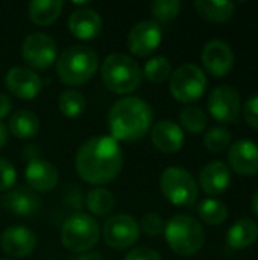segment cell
<instances>
[{
    "instance_id": "cell-1",
    "label": "cell",
    "mask_w": 258,
    "mask_h": 260,
    "mask_svg": "<svg viewBox=\"0 0 258 260\" xmlns=\"http://www.w3.org/2000/svg\"><path fill=\"white\" fill-rule=\"evenodd\" d=\"M75 166L85 183L93 186L108 184L123 168V151L111 136L91 137L79 148Z\"/></svg>"
},
{
    "instance_id": "cell-2",
    "label": "cell",
    "mask_w": 258,
    "mask_h": 260,
    "mask_svg": "<svg viewBox=\"0 0 258 260\" xmlns=\"http://www.w3.org/2000/svg\"><path fill=\"white\" fill-rule=\"evenodd\" d=\"M154 111L140 98H122L108 113V128L116 142H137L152 128Z\"/></svg>"
},
{
    "instance_id": "cell-3",
    "label": "cell",
    "mask_w": 258,
    "mask_h": 260,
    "mask_svg": "<svg viewBox=\"0 0 258 260\" xmlns=\"http://www.w3.org/2000/svg\"><path fill=\"white\" fill-rule=\"evenodd\" d=\"M99 69L97 53L84 44L67 47L56 59V73L62 84L79 87L87 84Z\"/></svg>"
},
{
    "instance_id": "cell-4",
    "label": "cell",
    "mask_w": 258,
    "mask_h": 260,
    "mask_svg": "<svg viewBox=\"0 0 258 260\" xmlns=\"http://www.w3.org/2000/svg\"><path fill=\"white\" fill-rule=\"evenodd\" d=\"M105 87L116 94H129L141 84V69L138 62L126 53H111L100 69Z\"/></svg>"
},
{
    "instance_id": "cell-5",
    "label": "cell",
    "mask_w": 258,
    "mask_h": 260,
    "mask_svg": "<svg viewBox=\"0 0 258 260\" xmlns=\"http://www.w3.org/2000/svg\"><path fill=\"white\" fill-rule=\"evenodd\" d=\"M164 238L173 253L189 257L204 247L205 232L201 222L193 216L175 215L164 227Z\"/></svg>"
},
{
    "instance_id": "cell-6",
    "label": "cell",
    "mask_w": 258,
    "mask_h": 260,
    "mask_svg": "<svg viewBox=\"0 0 258 260\" xmlns=\"http://www.w3.org/2000/svg\"><path fill=\"white\" fill-rule=\"evenodd\" d=\"M61 244L71 253H87L100 238L99 222L87 213H75L68 216L61 229Z\"/></svg>"
},
{
    "instance_id": "cell-7",
    "label": "cell",
    "mask_w": 258,
    "mask_h": 260,
    "mask_svg": "<svg viewBox=\"0 0 258 260\" xmlns=\"http://www.w3.org/2000/svg\"><path fill=\"white\" fill-rule=\"evenodd\" d=\"M160 189L164 198L178 207L193 206L199 195V187L193 175L179 166H169L163 171Z\"/></svg>"
},
{
    "instance_id": "cell-8",
    "label": "cell",
    "mask_w": 258,
    "mask_h": 260,
    "mask_svg": "<svg viewBox=\"0 0 258 260\" xmlns=\"http://www.w3.org/2000/svg\"><path fill=\"white\" fill-rule=\"evenodd\" d=\"M205 88L207 76L196 64H182L170 75V93L178 102H195L202 98Z\"/></svg>"
},
{
    "instance_id": "cell-9",
    "label": "cell",
    "mask_w": 258,
    "mask_h": 260,
    "mask_svg": "<svg viewBox=\"0 0 258 260\" xmlns=\"http://www.w3.org/2000/svg\"><path fill=\"white\" fill-rule=\"evenodd\" d=\"M21 56L32 70H46L58 59L56 41L44 32H33L21 43Z\"/></svg>"
},
{
    "instance_id": "cell-10",
    "label": "cell",
    "mask_w": 258,
    "mask_h": 260,
    "mask_svg": "<svg viewBox=\"0 0 258 260\" xmlns=\"http://www.w3.org/2000/svg\"><path fill=\"white\" fill-rule=\"evenodd\" d=\"M103 241L114 250H128L140 238V225L131 215H114L103 225Z\"/></svg>"
},
{
    "instance_id": "cell-11",
    "label": "cell",
    "mask_w": 258,
    "mask_h": 260,
    "mask_svg": "<svg viewBox=\"0 0 258 260\" xmlns=\"http://www.w3.org/2000/svg\"><path fill=\"white\" fill-rule=\"evenodd\" d=\"M208 111L220 123H234L242 110L240 94L231 85H219L208 96Z\"/></svg>"
},
{
    "instance_id": "cell-12",
    "label": "cell",
    "mask_w": 258,
    "mask_h": 260,
    "mask_svg": "<svg viewBox=\"0 0 258 260\" xmlns=\"http://www.w3.org/2000/svg\"><path fill=\"white\" fill-rule=\"evenodd\" d=\"M163 32L158 23L143 20L132 26L128 34V49L137 58L152 55L161 44Z\"/></svg>"
},
{
    "instance_id": "cell-13",
    "label": "cell",
    "mask_w": 258,
    "mask_h": 260,
    "mask_svg": "<svg viewBox=\"0 0 258 260\" xmlns=\"http://www.w3.org/2000/svg\"><path fill=\"white\" fill-rule=\"evenodd\" d=\"M5 85L15 98L21 101H32L41 93L43 79L35 70L26 66H15L8 70L5 76Z\"/></svg>"
},
{
    "instance_id": "cell-14",
    "label": "cell",
    "mask_w": 258,
    "mask_h": 260,
    "mask_svg": "<svg viewBox=\"0 0 258 260\" xmlns=\"http://www.w3.org/2000/svg\"><path fill=\"white\" fill-rule=\"evenodd\" d=\"M201 59L205 70L216 78L228 75L234 67V52L224 40L208 41L202 49Z\"/></svg>"
},
{
    "instance_id": "cell-15",
    "label": "cell",
    "mask_w": 258,
    "mask_h": 260,
    "mask_svg": "<svg viewBox=\"0 0 258 260\" xmlns=\"http://www.w3.org/2000/svg\"><path fill=\"white\" fill-rule=\"evenodd\" d=\"M2 250L15 259L26 257L32 254L36 248V236L35 233L23 225H11L0 236Z\"/></svg>"
},
{
    "instance_id": "cell-16",
    "label": "cell",
    "mask_w": 258,
    "mask_h": 260,
    "mask_svg": "<svg viewBox=\"0 0 258 260\" xmlns=\"http://www.w3.org/2000/svg\"><path fill=\"white\" fill-rule=\"evenodd\" d=\"M24 178L27 181L29 189H32L33 192L44 193L53 190L58 186L59 174L50 161L33 157L26 165Z\"/></svg>"
},
{
    "instance_id": "cell-17",
    "label": "cell",
    "mask_w": 258,
    "mask_h": 260,
    "mask_svg": "<svg viewBox=\"0 0 258 260\" xmlns=\"http://www.w3.org/2000/svg\"><path fill=\"white\" fill-rule=\"evenodd\" d=\"M228 163L240 175L258 174V145L249 139H240L228 148Z\"/></svg>"
},
{
    "instance_id": "cell-18",
    "label": "cell",
    "mask_w": 258,
    "mask_h": 260,
    "mask_svg": "<svg viewBox=\"0 0 258 260\" xmlns=\"http://www.w3.org/2000/svg\"><path fill=\"white\" fill-rule=\"evenodd\" d=\"M68 30L78 40L90 41L102 32V17L91 8L81 6L68 17Z\"/></svg>"
},
{
    "instance_id": "cell-19",
    "label": "cell",
    "mask_w": 258,
    "mask_h": 260,
    "mask_svg": "<svg viewBox=\"0 0 258 260\" xmlns=\"http://www.w3.org/2000/svg\"><path fill=\"white\" fill-rule=\"evenodd\" d=\"M151 140L154 146L166 154L178 152L186 142L182 128L173 120H160L151 128Z\"/></svg>"
},
{
    "instance_id": "cell-20",
    "label": "cell",
    "mask_w": 258,
    "mask_h": 260,
    "mask_svg": "<svg viewBox=\"0 0 258 260\" xmlns=\"http://www.w3.org/2000/svg\"><path fill=\"white\" fill-rule=\"evenodd\" d=\"M2 206L17 216H32L41 207V200L29 187H15L2 198Z\"/></svg>"
},
{
    "instance_id": "cell-21",
    "label": "cell",
    "mask_w": 258,
    "mask_h": 260,
    "mask_svg": "<svg viewBox=\"0 0 258 260\" xmlns=\"http://www.w3.org/2000/svg\"><path fill=\"white\" fill-rule=\"evenodd\" d=\"M199 186L208 195H220L231 184L230 168L222 161H210L199 172Z\"/></svg>"
},
{
    "instance_id": "cell-22",
    "label": "cell",
    "mask_w": 258,
    "mask_h": 260,
    "mask_svg": "<svg viewBox=\"0 0 258 260\" xmlns=\"http://www.w3.org/2000/svg\"><path fill=\"white\" fill-rule=\"evenodd\" d=\"M258 239V224L251 218L236 221L227 232V244L234 250H243L255 244Z\"/></svg>"
},
{
    "instance_id": "cell-23",
    "label": "cell",
    "mask_w": 258,
    "mask_h": 260,
    "mask_svg": "<svg viewBox=\"0 0 258 260\" xmlns=\"http://www.w3.org/2000/svg\"><path fill=\"white\" fill-rule=\"evenodd\" d=\"M8 133L21 140L33 139L40 133V119L29 110H17L9 117Z\"/></svg>"
},
{
    "instance_id": "cell-24",
    "label": "cell",
    "mask_w": 258,
    "mask_h": 260,
    "mask_svg": "<svg viewBox=\"0 0 258 260\" xmlns=\"http://www.w3.org/2000/svg\"><path fill=\"white\" fill-rule=\"evenodd\" d=\"M196 12L210 23H224L228 21L236 12V3L230 0H196Z\"/></svg>"
},
{
    "instance_id": "cell-25",
    "label": "cell",
    "mask_w": 258,
    "mask_h": 260,
    "mask_svg": "<svg viewBox=\"0 0 258 260\" xmlns=\"http://www.w3.org/2000/svg\"><path fill=\"white\" fill-rule=\"evenodd\" d=\"M64 9L61 0H32L27 6L29 18L38 26H50L55 23Z\"/></svg>"
},
{
    "instance_id": "cell-26",
    "label": "cell",
    "mask_w": 258,
    "mask_h": 260,
    "mask_svg": "<svg viewBox=\"0 0 258 260\" xmlns=\"http://www.w3.org/2000/svg\"><path fill=\"white\" fill-rule=\"evenodd\" d=\"M114 195L105 187H96L87 195V209L94 216H108L114 209Z\"/></svg>"
},
{
    "instance_id": "cell-27",
    "label": "cell",
    "mask_w": 258,
    "mask_h": 260,
    "mask_svg": "<svg viewBox=\"0 0 258 260\" xmlns=\"http://www.w3.org/2000/svg\"><path fill=\"white\" fill-rule=\"evenodd\" d=\"M199 218L208 225H219L228 218V207L216 198H207L198 206Z\"/></svg>"
},
{
    "instance_id": "cell-28",
    "label": "cell",
    "mask_w": 258,
    "mask_h": 260,
    "mask_svg": "<svg viewBox=\"0 0 258 260\" xmlns=\"http://www.w3.org/2000/svg\"><path fill=\"white\" fill-rule=\"evenodd\" d=\"M85 107H87V101L84 94L78 90H65L59 94L58 108L64 116L70 119L79 117L85 111Z\"/></svg>"
},
{
    "instance_id": "cell-29",
    "label": "cell",
    "mask_w": 258,
    "mask_h": 260,
    "mask_svg": "<svg viewBox=\"0 0 258 260\" xmlns=\"http://www.w3.org/2000/svg\"><path fill=\"white\" fill-rule=\"evenodd\" d=\"M141 75L152 84H161L172 75V64L169 58L158 55L146 61Z\"/></svg>"
},
{
    "instance_id": "cell-30",
    "label": "cell",
    "mask_w": 258,
    "mask_h": 260,
    "mask_svg": "<svg viewBox=\"0 0 258 260\" xmlns=\"http://www.w3.org/2000/svg\"><path fill=\"white\" fill-rule=\"evenodd\" d=\"M181 128H184L190 134H199L207 128L208 117L205 111L199 107H187L179 114Z\"/></svg>"
},
{
    "instance_id": "cell-31",
    "label": "cell",
    "mask_w": 258,
    "mask_h": 260,
    "mask_svg": "<svg viewBox=\"0 0 258 260\" xmlns=\"http://www.w3.org/2000/svg\"><path fill=\"white\" fill-rule=\"evenodd\" d=\"M204 145L210 152H224L231 146V133L224 126H213L204 136Z\"/></svg>"
},
{
    "instance_id": "cell-32",
    "label": "cell",
    "mask_w": 258,
    "mask_h": 260,
    "mask_svg": "<svg viewBox=\"0 0 258 260\" xmlns=\"http://www.w3.org/2000/svg\"><path fill=\"white\" fill-rule=\"evenodd\" d=\"M181 11L179 0H155L151 5V12L155 18V23H170L178 17Z\"/></svg>"
},
{
    "instance_id": "cell-33",
    "label": "cell",
    "mask_w": 258,
    "mask_h": 260,
    "mask_svg": "<svg viewBox=\"0 0 258 260\" xmlns=\"http://www.w3.org/2000/svg\"><path fill=\"white\" fill-rule=\"evenodd\" d=\"M17 181V172L14 165L0 157V192H6L14 187Z\"/></svg>"
},
{
    "instance_id": "cell-34",
    "label": "cell",
    "mask_w": 258,
    "mask_h": 260,
    "mask_svg": "<svg viewBox=\"0 0 258 260\" xmlns=\"http://www.w3.org/2000/svg\"><path fill=\"white\" fill-rule=\"evenodd\" d=\"M164 227L166 224L158 213H148L141 219V225H140V229L148 236H160L161 233H164Z\"/></svg>"
},
{
    "instance_id": "cell-35",
    "label": "cell",
    "mask_w": 258,
    "mask_h": 260,
    "mask_svg": "<svg viewBox=\"0 0 258 260\" xmlns=\"http://www.w3.org/2000/svg\"><path fill=\"white\" fill-rule=\"evenodd\" d=\"M242 111H243V117L248 122V125L258 129V94H254L249 99H246Z\"/></svg>"
},
{
    "instance_id": "cell-36",
    "label": "cell",
    "mask_w": 258,
    "mask_h": 260,
    "mask_svg": "<svg viewBox=\"0 0 258 260\" xmlns=\"http://www.w3.org/2000/svg\"><path fill=\"white\" fill-rule=\"evenodd\" d=\"M125 260H163L158 251L148 248V247H138L134 248L132 251H129L126 254Z\"/></svg>"
},
{
    "instance_id": "cell-37",
    "label": "cell",
    "mask_w": 258,
    "mask_h": 260,
    "mask_svg": "<svg viewBox=\"0 0 258 260\" xmlns=\"http://www.w3.org/2000/svg\"><path fill=\"white\" fill-rule=\"evenodd\" d=\"M12 108V102H11V98L5 93H0V122L9 114Z\"/></svg>"
},
{
    "instance_id": "cell-38",
    "label": "cell",
    "mask_w": 258,
    "mask_h": 260,
    "mask_svg": "<svg viewBox=\"0 0 258 260\" xmlns=\"http://www.w3.org/2000/svg\"><path fill=\"white\" fill-rule=\"evenodd\" d=\"M8 128L3 125V122H0V149L6 145V142H8Z\"/></svg>"
},
{
    "instance_id": "cell-39",
    "label": "cell",
    "mask_w": 258,
    "mask_h": 260,
    "mask_svg": "<svg viewBox=\"0 0 258 260\" xmlns=\"http://www.w3.org/2000/svg\"><path fill=\"white\" fill-rule=\"evenodd\" d=\"M71 260H103L102 256L99 253H90V254H84V256H79V257H75Z\"/></svg>"
},
{
    "instance_id": "cell-40",
    "label": "cell",
    "mask_w": 258,
    "mask_h": 260,
    "mask_svg": "<svg viewBox=\"0 0 258 260\" xmlns=\"http://www.w3.org/2000/svg\"><path fill=\"white\" fill-rule=\"evenodd\" d=\"M251 207H252V212L255 213V216H258V190L252 195V200H251Z\"/></svg>"
},
{
    "instance_id": "cell-41",
    "label": "cell",
    "mask_w": 258,
    "mask_h": 260,
    "mask_svg": "<svg viewBox=\"0 0 258 260\" xmlns=\"http://www.w3.org/2000/svg\"><path fill=\"white\" fill-rule=\"evenodd\" d=\"M0 260H9V259H0Z\"/></svg>"
}]
</instances>
